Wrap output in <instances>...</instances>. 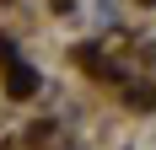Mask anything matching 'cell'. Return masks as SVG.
Wrapping results in <instances>:
<instances>
[{
	"instance_id": "6da1fadb",
	"label": "cell",
	"mask_w": 156,
	"mask_h": 150,
	"mask_svg": "<svg viewBox=\"0 0 156 150\" xmlns=\"http://www.w3.org/2000/svg\"><path fill=\"white\" fill-rule=\"evenodd\" d=\"M32 86H38V80H32V70H11V91H16V97H27Z\"/></svg>"
}]
</instances>
